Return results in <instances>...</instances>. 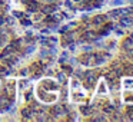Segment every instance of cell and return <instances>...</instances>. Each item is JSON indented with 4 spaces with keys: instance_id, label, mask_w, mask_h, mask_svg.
Returning <instances> with one entry per match:
<instances>
[{
    "instance_id": "20",
    "label": "cell",
    "mask_w": 133,
    "mask_h": 122,
    "mask_svg": "<svg viewBox=\"0 0 133 122\" xmlns=\"http://www.w3.org/2000/svg\"><path fill=\"white\" fill-rule=\"evenodd\" d=\"M126 101H133V95H130V96L127 95V96H126Z\"/></svg>"
},
{
    "instance_id": "22",
    "label": "cell",
    "mask_w": 133,
    "mask_h": 122,
    "mask_svg": "<svg viewBox=\"0 0 133 122\" xmlns=\"http://www.w3.org/2000/svg\"><path fill=\"white\" fill-rule=\"evenodd\" d=\"M129 39H130V40L133 42V33H130V35H129Z\"/></svg>"
},
{
    "instance_id": "4",
    "label": "cell",
    "mask_w": 133,
    "mask_h": 122,
    "mask_svg": "<svg viewBox=\"0 0 133 122\" xmlns=\"http://www.w3.org/2000/svg\"><path fill=\"white\" fill-rule=\"evenodd\" d=\"M29 69L35 76H40L43 73V65H42V62H35L33 65H30Z\"/></svg>"
},
{
    "instance_id": "15",
    "label": "cell",
    "mask_w": 133,
    "mask_h": 122,
    "mask_svg": "<svg viewBox=\"0 0 133 122\" xmlns=\"http://www.w3.org/2000/svg\"><path fill=\"white\" fill-rule=\"evenodd\" d=\"M13 16H15V17H19V19L24 17V15L22 12H19V10H15V12H13Z\"/></svg>"
},
{
    "instance_id": "6",
    "label": "cell",
    "mask_w": 133,
    "mask_h": 122,
    "mask_svg": "<svg viewBox=\"0 0 133 122\" xmlns=\"http://www.w3.org/2000/svg\"><path fill=\"white\" fill-rule=\"evenodd\" d=\"M106 19H107V16L106 15H96L95 17L92 19V23L95 25V26H103L104 23H106Z\"/></svg>"
},
{
    "instance_id": "13",
    "label": "cell",
    "mask_w": 133,
    "mask_h": 122,
    "mask_svg": "<svg viewBox=\"0 0 133 122\" xmlns=\"http://www.w3.org/2000/svg\"><path fill=\"white\" fill-rule=\"evenodd\" d=\"M20 25H22V26H30V25H32V20H30V19L22 17L20 19Z\"/></svg>"
},
{
    "instance_id": "9",
    "label": "cell",
    "mask_w": 133,
    "mask_h": 122,
    "mask_svg": "<svg viewBox=\"0 0 133 122\" xmlns=\"http://www.w3.org/2000/svg\"><path fill=\"white\" fill-rule=\"evenodd\" d=\"M103 111H104V113H106V115H110V113L115 112V106H113V105H110V103H106V106L103 108Z\"/></svg>"
},
{
    "instance_id": "16",
    "label": "cell",
    "mask_w": 133,
    "mask_h": 122,
    "mask_svg": "<svg viewBox=\"0 0 133 122\" xmlns=\"http://www.w3.org/2000/svg\"><path fill=\"white\" fill-rule=\"evenodd\" d=\"M4 43H6V36H4L3 33H0V47L3 46Z\"/></svg>"
},
{
    "instance_id": "18",
    "label": "cell",
    "mask_w": 133,
    "mask_h": 122,
    "mask_svg": "<svg viewBox=\"0 0 133 122\" xmlns=\"http://www.w3.org/2000/svg\"><path fill=\"white\" fill-rule=\"evenodd\" d=\"M24 98H26L27 102H30V101H32V98H33V93L32 92H27V95H24Z\"/></svg>"
},
{
    "instance_id": "17",
    "label": "cell",
    "mask_w": 133,
    "mask_h": 122,
    "mask_svg": "<svg viewBox=\"0 0 133 122\" xmlns=\"http://www.w3.org/2000/svg\"><path fill=\"white\" fill-rule=\"evenodd\" d=\"M63 72L69 75V73H72V72H73V69H72L70 66H66V65H64V66H63Z\"/></svg>"
},
{
    "instance_id": "12",
    "label": "cell",
    "mask_w": 133,
    "mask_h": 122,
    "mask_svg": "<svg viewBox=\"0 0 133 122\" xmlns=\"http://www.w3.org/2000/svg\"><path fill=\"white\" fill-rule=\"evenodd\" d=\"M120 22H122V26H124V27H126V26H130V25H132V19H127V17H123Z\"/></svg>"
},
{
    "instance_id": "8",
    "label": "cell",
    "mask_w": 133,
    "mask_h": 122,
    "mask_svg": "<svg viewBox=\"0 0 133 122\" xmlns=\"http://www.w3.org/2000/svg\"><path fill=\"white\" fill-rule=\"evenodd\" d=\"M122 46H123L124 50H129V49H132V47H133V42L130 40L129 38H126V39L123 40V43H122Z\"/></svg>"
},
{
    "instance_id": "24",
    "label": "cell",
    "mask_w": 133,
    "mask_h": 122,
    "mask_svg": "<svg viewBox=\"0 0 133 122\" xmlns=\"http://www.w3.org/2000/svg\"><path fill=\"white\" fill-rule=\"evenodd\" d=\"M75 2H80V0H75Z\"/></svg>"
},
{
    "instance_id": "19",
    "label": "cell",
    "mask_w": 133,
    "mask_h": 122,
    "mask_svg": "<svg viewBox=\"0 0 133 122\" xmlns=\"http://www.w3.org/2000/svg\"><path fill=\"white\" fill-rule=\"evenodd\" d=\"M43 16H44L43 13H42V15H36V16H35V20H36V22H37V20H42V19H43Z\"/></svg>"
},
{
    "instance_id": "14",
    "label": "cell",
    "mask_w": 133,
    "mask_h": 122,
    "mask_svg": "<svg viewBox=\"0 0 133 122\" xmlns=\"http://www.w3.org/2000/svg\"><path fill=\"white\" fill-rule=\"evenodd\" d=\"M126 115H127V118L133 119V106H127L126 108Z\"/></svg>"
},
{
    "instance_id": "3",
    "label": "cell",
    "mask_w": 133,
    "mask_h": 122,
    "mask_svg": "<svg viewBox=\"0 0 133 122\" xmlns=\"http://www.w3.org/2000/svg\"><path fill=\"white\" fill-rule=\"evenodd\" d=\"M79 60H80V63L86 65V66H92L93 60H95V56H93V53H83V55H80Z\"/></svg>"
},
{
    "instance_id": "23",
    "label": "cell",
    "mask_w": 133,
    "mask_h": 122,
    "mask_svg": "<svg viewBox=\"0 0 133 122\" xmlns=\"http://www.w3.org/2000/svg\"><path fill=\"white\" fill-rule=\"evenodd\" d=\"M4 4V0H0V6H3Z\"/></svg>"
},
{
    "instance_id": "11",
    "label": "cell",
    "mask_w": 133,
    "mask_h": 122,
    "mask_svg": "<svg viewBox=\"0 0 133 122\" xmlns=\"http://www.w3.org/2000/svg\"><path fill=\"white\" fill-rule=\"evenodd\" d=\"M80 111H82V113H84V115H90V113H92V108L86 106V105H84V106H82Z\"/></svg>"
},
{
    "instance_id": "5",
    "label": "cell",
    "mask_w": 133,
    "mask_h": 122,
    "mask_svg": "<svg viewBox=\"0 0 133 122\" xmlns=\"http://www.w3.org/2000/svg\"><path fill=\"white\" fill-rule=\"evenodd\" d=\"M40 12L43 15H53L56 12V4L49 3V4H44V6H40Z\"/></svg>"
},
{
    "instance_id": "10",
    "label": "cell",
    "mask_w": 133,
    "mask_h": 122,
    "mask_svg": "<svg viewBox=\"0 0 133 122\" xmlns=\"http://www.w3.org/2000/svg\"><path fill=\"white\" fill-rule=\"evenodd\" d=\"M123 73L133 76V65H126V66H123Z\"/></svg>"
},
{
    "instance_id": "21",
    "label": "cell",
    "mask_w": 133,
    "mask_h": 122,
    "mask_svg": "<svg viewBox=\"0 0 133 122\" xmlns=\"http://www.w3.org/2000/svg\"><path fill=\"white\" fill-rule=\"evenodd\" d=\"M3 72H4V68L2 66V65H0V75H2V73H3Z\"/></svg>"
},
{
    "instance_id": "1",
    "label": "cell",
    "mask_w": 133,
    "mask_h": 122,
    "mask_svg": "<svg viewBox=\"0 0 133 122\" xmlns=\"http://www.w3.org/2000/svg\"><path fill=\"white\" fill-rule=\"evenodd\" d=\"M96 78H97V75L95 70H86L83 75V83L86 85V88H92L96 82Z\"/></svg>"
},
{
    "instance_id": "2",
    "label": "cell",
    "mask_w": 133,
    "mask_h": 122,
    "mask_svg": "<svg viewBox=\"0 0 133 122\" xmlns=\"http://www.w3.org/2000/svg\"><path fill=\"white\" fill-rule=\"evenodd\" d=\"M12 96H9L7 93H4L3 96H0V111H6L7 108H10L12 105Z\"/></svg>"
},
{
    "instance_id": "7",
    "label": "cell",
    "mask_w": 133,
    "mask_h": 122,
    "mask_svg": "<svg viewBox=\"0 0 133 122\" xmlns=\"http://www.w3.org/2000/svg\"><path fill=\"white\" fill-rule=\"evenodd\" d=\"M75 36H76L75 33H66L64 32V35L62 36V45H64V46H66V45H70L75 40Z\"/></svg>"
}]
</instances>
